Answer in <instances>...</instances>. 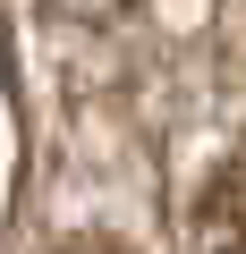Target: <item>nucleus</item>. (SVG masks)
I'll return each mask as SVG.
<instances>
[{"label": "nucleus", "instance_id": "1", "mask_svg": "<svg viewBox=\"0 0 246 254\" xmlns=\"http://www.w3.org/2000/svg\"><path fill=\"white\" fill-rule=\"evenodd\" d=\"M204 246H246V161H229L204 195Z\"/></svg>", "mask_w": 246, "mask_h": 254}, {"label": "nucleus", "instance_id": "2", "mask_svg": "<svg viewBox=\"0 0 246 254\" xmlns=\"http://www.w3.org/2000/svg\"><path fill=\"white\" fill-rule=\"evenodd\" d=\"M68 254H119V246H102V237H77V246H68Z\"/></svg>", "mask_w": 246, "mask_h": 254}]
</instances>
